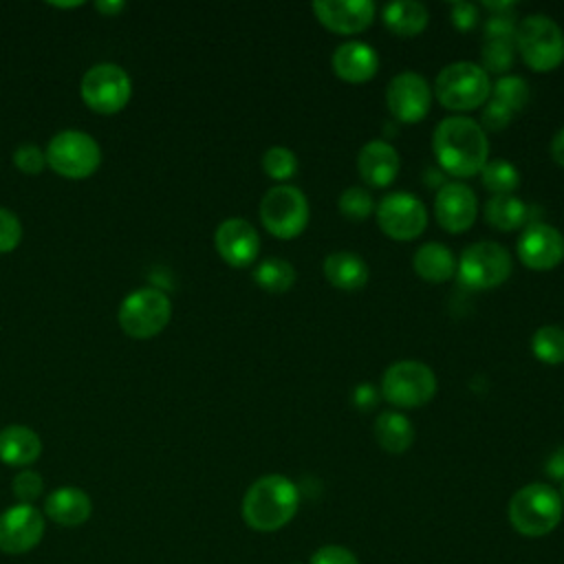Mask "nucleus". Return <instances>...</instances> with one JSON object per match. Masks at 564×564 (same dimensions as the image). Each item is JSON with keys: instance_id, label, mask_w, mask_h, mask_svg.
I'll list each match as a JSON object with an SVG mask.
<instances>
[{"instance_id": "f257e3e1", "label": "nucleus", "mask_w": 564, "mask_h": 564, "mask_svg": "<svg viewBox=\"0 0 564 564\" xmlns=\"http://www.w3.org/2000/svg\"><path fill=\"white\" fill-rule=\"evenodd\" d=\"M432 150L447 174L469 178L485 167L489 143L480 123L456 115L438 121L432 134Z\"/></svg>"}, {"instance_id": "f03ea898", "label": "nucleus", "mask_w": 564, "mask_h": 564, "mask_svg": "<svg viewBox=\"0 0 564 564\" xmlns=\"http://www.w3.org/2000/svg\"><path fill=\"white\" fill-rule=\"evenodd\" d=\"M300 507L297 487L282 474H267L251 482L242 498V518L256 531H278Z\"/></svg>"}, {"instance_id": "7ed1b4c3", "label": "nucleus", "mask_w": 564, "mask_h": 564, "mask_svg": "<svg viewBox=\"0 0 564 564\" xmlns=\"http://www.w3.org/2000/svg\"><path fill=\"white\" fill-rule=\"evenodd\" d=\"M509 520L520 535L542 538L560 524L562 498L546 482L524 485L509 500Z\"/></svg>"}, {"instance_id": "20e7f679", "label": "nucleus", "mask_w": 564, "mask_h": 564, "mask_svg": "<svg viewBox=\"0 0 564 564\" xmlns=\"http://www.w3.org/2000/svg\"><path fill=\"white\" fill-rule=\"evenodd\" d=\"M516 46L531 70L549 73L564 62V33L542 13L527 15L516 26Z\"/></svg>"}, {"instance_id": "39448f33", "label": "nucleus", "mask_w": 564, "mask_h": 564, "mask_svg": "<svg viewBox=\"0 0 564 564\" xmlns=\"http://www.w3.org/2000/svg\"><path fill=\"white\" fill-rule=\"evenodd\" d=\"M434 93L447 110H474L487 101L491 84L480 64L454 62L436 75Z\"/></svg>"}, {"instance_id": "423d86ee", "label": "nucleus", "mask_w": 564, "mask_h": 564, "mask_svg": "<svg viewBox=\"0 0 564 564\" xmlns=\"http://www.w3.org/2000/svg\"><path fill=\"white\" fill-rule=\"evenodd\" d=\"M436 394V377L430 366L414 359L394 361L381 377V397L401 410L421 408Z\"/></svg>"}, {"instance_id": "0eeeda50", "label": "nucleus", "mask_w": 564, "mask_h": 564, "mask_svg": "<svg viewBox=\"0 0 564 564\" xmlns=\"http://www.w3.org/2000/svg\"><path fill=\"white\" fill-rule=\"evenodd\" d=\"M117 317L126 335L132 339H150L167 326L172 317V302L161 289H137L123 297Z\"/></svg>"}, {"instance_id": "6e6552de", "label": "nucleus", "mask_w": 564, "mask_h": 564, "mask_svg": "<svg viewBox=\"0 0 564 564\" xmlns=\"http://www.w3.org/2000/svg\"><path fill=\"white\" fill-rule=\"evenodd\" d=\"M456 273L467 289L489 291L507 282L511 275V256L502 245L494 240H480L460 253Z\"/></svg>"}, {"instance_id": "1a4fd4ad", "label": "nucleus", "mask_w": 564, "mask_h": 564, "mask_svg": "<svg viewBox=\"0 0 564 564\" xmlns=\"http://www.w3.org/2000/svg\"><path fill=\"white\" fill-rule=\"evenodd\" d=\"M46 165L64 178H88L101 163L99 143L82 130H62L46 145Z\"/></svg>"}, {"instance_id": "9d476101", "label": "nucleus", "mask_w": 564, "mask_h": 564, "mask_svg": "<svg viewBox=\"0 0 564 564\" xmlns=\"http://www.w3.org/2000/svg\"><path fill=\"white\" fill-rule=\"evenodd\" d=\"M260 220L264 229L282 240L300 236L308 223V200L295 185H275L260 200Z\"/></svg>"}, {"instance_id": "9b49d317", "label": "nucleus", "mask_w": 564, "mask_h": 564, "mask_svg": "<svg viewBox=\"0 0 564 564\" xmlns=\"http://www.w3.org/2000/svg\"><path fill=\"white\" fill-rule=\"evenodd\" d=\"M79 93L90 110L99 115H115L126 108L132 93V82L119 64L101 62L84 73Z\"/></svg>"}, {"instance_id": "f8f14e48", "label": "nucleus", "mask_w": 564, "mask_h": 564, "mask_svg": "<svg viewBox=\"0 0 564 564\" xmlns=\"http://www.w3.org/2000/svg\"><path fill=\"white\" fill-rule=\"evenodd\" d=\"M377 223L394 240H414L427 225V209L410 192H392L379 200Z\"/></svg>"}, {"instance_id": "ddd939ff", "label": "nucleus", "mask_w": 564, "mask_h": 564, "mask_svg": "<svg viewBox=\"0 0 564 564\" xmlns=\"http://www.w3.org/2000/svg\"><path fill=\"white\" fill-rule=\"evenodd\" d=\"M386 104L392 117L401 123L421 121L432 104V90L423 75L414 70H403L388 82Z\"/></svg>"}, {"instance_id": "4468645a", "label": "nucleus", "mask_w": 564, "mask_h": 564, "mask_svg": "<svg viewBox=\"0 0 564 564\" xmlns=\"http://www.w3.org/2000/svg\"><path fill=\"white\" fill-rule=\"evenodd\" d=\"M44 518L33 505H13L0 516V551L20 555L40 544Z\"/></svg>"}, {"instance_id": "2eb2a0df", "label": "nucleus", "mask_w": 564, "mask_h": 564, "mask_svg": "<svg viewBox=\"0 0 564 564\" xmlns=\"http://www.w3.org/2000/svg\"><path fill=\"white\" fill-rule=\"evenodd\" d=\"M518 258L527 269L549 271L564 260V236L546 223L529 225L518 238Z\"/></svg>"}, {"instance_id": "dca6fc26", "label": "nucleus", "mask_w": 564, "mask_h": 564, "mask_svg": "<svg viewBox=\"0 0 564 564\" xmlns=\"http://www.w3.org/2000/svg\"><path fill=\"white\" fill-rule=\"evenodd\" d=\"M478 214V200L469 185L445 183L434 198V216L438 225L449 234L467 231Z\"/></svg>"}, {"instance_id": "f3484780", "label": "nucleus", "mask_w": 564, "mask_h": 564, "mask_svg": "<svg viewBox=\"0 0 564 564\" xmlns=\"http://www.w3.org/2000/svg\"><path fill=\"white\" fill-rule=\"evenodd\" d=\"M214 245L218 256L236 269L249 267L260 251V236L245 218H227L216 227Z\"/></svg>"}, {"instance_id": "a211bd4d", "label": "nucleus", "mask_w": 564, "mask_h": 564, "mask_svg": "<svg viewBox=\"0 0 564 564\" xmlns=\"http://www.w3.org/2000/svg\"><path fill=\"white\" fill-rule=\"evenodd\" d=\"M313 11L328 31L352 35L372 24L377 7L370 0H319L313 2Z\"/></svg>"}, {"instance_id": "6ab92c4d", "label": "nucleus", "mask_w": 564, "mask_h": 564, "mask_svg": "<svg viewBox=\"0 0 564 564\" xmlns=\"http://www.w3.org/2000/svg\"><path fill=\"white\" fill-rule=\"evenodd\" d=\"M357 172L370 187H386L399 174V152L388 141L372 139L357 154Z\"/></svg>"}, {"instance_id": "aec40b11", "label": "nucleus", "mask_w": 564, "mask_h": 564, "mask_svg": "<svg viewBox=\"0 0 564 564\" xmlns=\"http://www.w3.org/2000/svg\"><path fill=\"white\" fill-rule=\"evenodd\" d=\"M330 64L335 75L348 84L368 82L379 70V57L375 48L359 40H348L339 44L333 53Z\"/></svg>"}, {"instance_id": "412c9836", "label": "nucleus", "mask_w": 564, "mask_h": 564, "mask_svg": "<svg viewBox=\"0 0 564 564\" xmlns=\"http://www.w3.org/2000/svg\"><path fill=\"white\" fill-rule=\"evenodd\" d=\"M44 511L53 522L62 527H77L90 518L93 502L84 489L66 485L48 494L44 502Z\"/></svg>"}, {"instance_id": "4be33fe9", "label": "nucleus", "mask_w": 564, "mask_h": 564, "mask_svg": "<svg viewBox=\"0 0 564 564\" xmlns=\"http://www.w3.org/2000/svg\"><path fill=\"white\" fill-rule=\"evenodd\" d=\"M42 454L40 436L26 425H7L0 430V460L11 467H26Z\"/></svg>"}, {"instance_id": "5701e85b", "label": "nucleus", "mask_w": 564, "mask_h": 564, "mask_svg": "<svg viewBox=\"0 0 564 564\" xmlns=\"http://www.w3.org/2000/svg\"><path fill=\"white\" fill-rule=\"evenodd\" d=\"M324 278L341 291H357L368 282V267L364 258L352 251H333L322 264Z\"/></svg>"}, {"instance_id": "b1692460", "label": "nucleus", "mask_w": 564, "mask_h": 564, "mask_svg": "<svg viewBox=\"0 0 564 564\" xmlns=\"http://www.w3.org/2000/svg\"><path fill=\"white\" fill-rule=\"evenodd\" d=\"M412 267L421 280L441 284L454 275L456 260L454 253L443 242H425L414 251Z\"/></svg>"}, {"instance_id": "393cba45", "label": "nucleus", "mask_w": 564, "mask_h": 564, "mask_svg": "<svg viewBox=\"0 0 564 564\" xmlns=\"http://www.w3.org/2000/svg\"><path fill=\"white\" fill-rule=\"evenodd\" d=\"M381 18H383V24L394 35H401V37H414L423 33L430 20L425 4L416 0H394L383 7Z\"/></svg>"}, {"instance_id": "a878e982", "label": "nucleus", "mask_w": 564, "mask_h": 564, "mask_svg": "<svg viewBox=\"0 0 564 564\" xmlns=\"http://www.w3.org/2000/svg\"><path fill=\"white\" fill-rule=\"evenodd\" d=\"M375 438L386 452L403 454L414 441V430H412L408 416H403L401 412L383 410L375 419Z\"/></svg>"}, {"instance_id": "bb28decb", "label": "nucleus", "mask_w": 564, "mask_h": 564, "mask_svg": "<svg viewBox=\"0 0 564 564\" xmlns=\"http://www.w3.org/2000/svg\"><path fill=\"white\" fill-rule=\"evenodd\" d=\"M527 205L513 194H498L485 203V220L498 231H513L527 223Z\"/></svg>"}, {"instance_id": "cd10ccee", "label": "nucleus", "mask_w": 564, "mask_h": 564, "mask_svg": "<svg viewBox=\"0 0 564 564\" xmlns=\"http://www.w3.org/2000/svg\"><path fill=\"white\" fill-rule=\"evenodd\" d=\"M253 280L269 293H284L295 284V269L282 258H267L256 267Z\"/></svg>"}, {"instance_id": "c85d7f7f", "label": "nucleus", "mask_w": 564, "mask_h": 564, "mask_svg": "<svg viewBox=\"0 0 564 564\" xmlns=\"http://www.w3.org/2000/svg\"><path fill=\"white\" fill-rule=\"evenodd\" d=\"M531 352L542 364L555 366L564 361V330L560 326H542L531 337Z\"/></svg>"}, {"instance_id": "c756f323", "label": "nucleus", "mask_w": 564, "mask_h": 564, "mask_svg": "<svg viewBox=\"0 0 564 564\" xmlns=\"http://www.w3.org/2000/svg\"><path fill=\"white\" fill-rule=\"evenodd\" d=\"M480 181L494 196H498V194H511L520 183V174L516 165H511L509 161L494 159V161H487L485 167L480 170Z\"/></svg>"}, {"instance_id": "7c9ffc66", "label": "nucleus", "mask_w": 564, "mask_h": 564, "mask_svg": "<svg viewBox=\"0 0 564 564\" xmlns=\"http://www.w3.org/2000/svg\"><path fill=\"white\" fill-rule=\"evenodd\" d=\"M491 99L509 108L511 112H518L527 106L529 101V84L518 77V75H502L494 86H491Z\"/></svg>"}, {"instance_id": "2f4dec72", "label": "nucleus", "mask_w": 564, "mask_h": 564, "mask_svg": "<svg viewBox=\"0 0 564 564\" xmlns=\"http://www.w3.org/2000/svg\"><path fill=\"white\" fill-rule=\"evenodd\" d=\"M262 170L273 181H289L297 172V156L284 145H273L262 154Z\"/></svg>"}, {"instance_id": "473e14b6", "label": "nucleus", "mask_w": 564, "mask_h": 564, "mask_svg": "<svg viewBox=\"0 0 564 564\" xmlns=\"http://www.w3.org/2000/svg\"><path fill=\"white\" fill-rule=\"evenodd\" d=\"M337 207H339V212H341L346 218H350V220H364V218H368V216L375 212V200H372V196H370L368 189L352 185V187H348V189H344V192L339 194Z\"/></svg>"}, {"instance_id": "72a5a7b5", "label": "nucleus", "mask_w": 564, "mask_h": 564, "mask_svg": "<svg viewBox=\"0 0 564 564\" xmlns=\"http://www.w3.org/2000/svg\"><path fill=\"white\" fill-rule=\"evenodd\" d=\"M513 44L516 42H498L489 40L482 44V70L487 73H505L513 64Z\"/></svg>"}, {"instance_id": "f704fd0d", "label": "nucleus", "mask_w": 564, "mask_h": 564, "mask_svg": "<svg viewBox=\"0 0 564 564\" xmlns=\"http://www.w3.org/2000/svg\"><path fill=\"white\" fill-rule=\"evenodd\" d=\"M516 26H518V22L513 20V13H491L482 26L485 42H489V40L516 42Z\"/></svg>"}, {"instance_id": "c9c22d12", "label": "nucleus", "mask_w": 564, "mask_h": 564, "mask_svg": "<svg viewBox=\"0 0 564 564\" xmlns=\"http://www.w3.org/2000/svg\"><path fill=\"white\" fill-rule=\"evenodd\" d=\"M11 489H13V496L22 502V505H31L44 489V482H42V476L37 471H31V469H24L20 471L13 482H11Z\"/></svg>"}, {"instance_id": "e433bc0d", "label": "nucleus", "mask_w": 564, "mask_h": 564, "mask_svg": "<svg viewBox=\"0 0 564 564\" xmlns=\"http://www.w3.org/2000/svg\"><path fill=\"white\" fill-rule=\"evenodd\" d=\"M22 240V223L20 218L7 209L0 207V253L13 251Z\"/></svg>"}, {"instance_id": "4c0bfd02", "label": "nucleus", "mask_w": 564, "mask_h": 564, "mask_svg": "<svg viewBox=\"0 0 564 564\" xmlns=\"http://www.w3.org/2000/svg\"><path fill=\"white\" fill-rule=\"evenodd\" d=\"M13 165L24 174H40L46 165V154L33 143H22L13 152Z\"/></svg>"}, {"instance_id": "58836bf2", "label": "nucleus", "mask_w": 564, "mask_h": 564, "mask_svg": "<svg viewBox=\"0 0 564 564\" xmlns=\"http://www.w3.org/2000/svg\"><path fill=\"white\" fill-rule=\"evenodd\" d=\"M513 112L509 108H505L502 104L489 99L480 112V121H482V130H502L511 123Z\"/></svg>"}, {"instance_id": "ea45409f", "label": "nucleus", "mask_w": 564, "mask_h": 564, "mask_svg": "<svg viewBox=\"0 0 564 564\" xmlns=\"http://www.w3.org/2000/svg\"><path fill=\"white\" fill-rule=\"evenodd\" d=\"M311 564H359V560L355 557L352 551L337 544H328L313 553Z\"/></svg>"}, {"instance_id": "a19ab883", "label": "nucleus", "mask_w": 564, "mask_h": 564, "mask_svg": "<svg viewBox=\"0 0 564 564\" xmlns=\"http://www.w3.org/2000/svg\"><path fill=\"white\" fill-rule=\"evenodd\" d=\"M452 22L460 31H469L478 22V7L471 2H452Z\"/></svg>"}, {"instance_id": "79ce46f5", "label": "nucleus", "mask_w": 564, "mask_h": 564, "mask_svg": "<svg viewBox=\"0 0 564 564\" xmlns=\"http://www.w3.org/2000/svg\"><path fill=\"white\" fill-rule=\"evenodd\" d=\"M377 399H379V390H377V386H372L368 381L357 383L352 390V405L357 410H364V412L370 410L377 403Z\"/></svg>"}, {"instance_id": "37998d69", "label": "nucleus", "mask_w": 564, "mask_h": 564, "mask_svg": "<svg viewBox=\"0 0 564 564\" xmlns=\"http://www.w3.org/2000/svg\"><path fill=\"white\" fill-rule=\"evenodd\" d=\"M544 471H546V476L553 478V480H564V445L557 447V449L546 458Z\"/></svg>"}, {"instance_id": "c03bdc74", "label": "nucleus", "mask_w": 564, "mask_h": 564, "mask_svg": "<svg viewBox=\"0 0 564 564\" xmlns=\"http://www.w3.org/2000/svg\"><path fill=\"white\" fill-rule=\"evenodd\" d=\"M551 156L557 165L564 167V128H560L551 141Z\"/></svg>"}, {"instance_id": "a18cd8bd", "label": "nucleus", "mask_w": 564, "mask_h": 564, "mask_svg": "<svg viewBox=\"0 0 564 564\" xmlns=\"http://www.w3.org/2000/svg\"><path fill=\"white\" fill-rule=\"evenodd\" d=\"M95 9L104 15H117L119 11L126 9V2H110V0L104 2V0H99V2H95Z\"/></svg>"}, {"instance_id": "49530a36", "label": "nucleus", "mask_w": 564, "mask_h": 564, "mask_svg": "<svg viewBox=\"0 0 564 564\" xmlns=\"http://www.w3.org/2000/svg\"><path fill=\"white\" fill-rule=\"evenodd\" d=\"M560 498H562V505H564V485H562V494H560Z\"/></svg>"}]
</instances>
